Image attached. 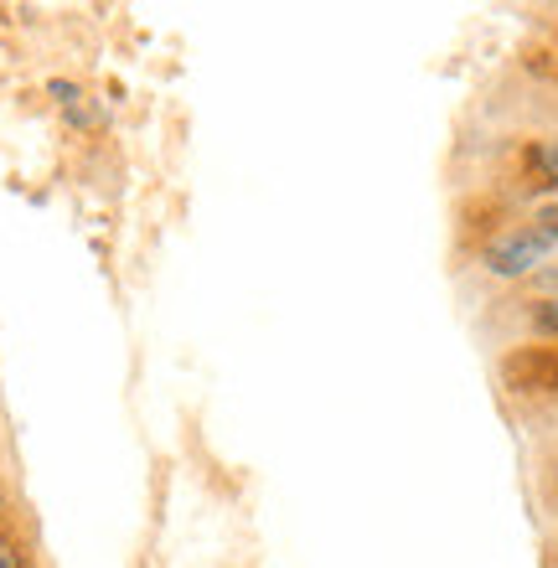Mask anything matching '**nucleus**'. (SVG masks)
Instances as JSON below:
<instances>
[{
	"label": "nucleus",
	"instance_id": "nucleus-4",
	"mask_svg": "<svg viewBox=\"0 0 558 568\" xmlns=\"http://www.w3.org/2000/svg\"><path fill=\"white\" fill-rule=\"evenodd\" d=\"M532 326L544 331V336H558V295H548V300L532 305Z\"/></svg>",
	"mask_w": 558,
	"mask_h": 568
},
{
	"label": "nucleus",
	"instance_id": "nucleus-6",
	"mask_svg": "<svg viewBox=\"0 0 558 568\" xmlns=\"http://www.w3.org/2000/svg\"><path fill=\"white\" fill-rule=\"evenodd\" d=\"M0 568H27V548L16 538H0Z\"/></svg>",
	"mask_w": 558,
	"mask_h": 568
},
{
	"label": "nucleus",
	"instance_id": "nucleus-3",
	"mask_svg": "<svg viewBox=\"0 0 558 568\" xmlns=\"http://www.w3.org/2000/svg\"><path fill=\"white\" fill-rule=\"evenodd\" d=\"M532 165H538V176L548 186H558V140H544V145H532Z\"/></svg>",
	"mask_w": 558,
	"mask_h": 568
},
{
	"label": "nucleus",
	"instance_id": "nucleus-5",
	"mask_svg": "<svg viewBox=\"0 0 558 568\" xmlns=\"http://www.w3.org/2000/svg\"><path fill=\"white\" fill-rule=\"evenodd\" d=\"M532 227H538V233H548V239L558 243V202H544V207L532 212Z\"/></svg>",
	"mask_w": 558,
	"mask_h": 568
},
{
	"label": "nucleus",
	"instance_id": "nucleus-1",
	"mask_svg": "<svg viewBox=\"0 0 558 568\" xmlns=\"http://www.w3.org/2000/svg\"><path fill=\"white\" fill-rule=\"evenodd\" d=\"M558 243L548 239V233H538V227H507V233H497V239L481 248V270L491 274V280H528V274H544L548 258H554Z\"/></svg>",
	"mask_w": 558,
	"mask_h": 568
},
{
	"label": "nucleus",
	"instance_id": "nucleus-2",
	"mask_svg": "<svg viewBox=\"0 0 558 568\" xmlns=\"http://www.w3.org/2000/svg\"><path fill=\"white\" fill-rule=\"evenodd\" d=\"M47 93L58 99V109L78 124V130H89V124H93V114H89V104H83V89H78V83H68V78H52V83H47Z\"/></svg>",
	"mask_w": 558,
	"mask_h": 568
},
{
	"label": "nucleus",
	"instance_id": "nucleus-7",
	"mask_svg": "<svg viewBox=\"0 0 558 568\" xmlns=\"http://www.w3.org/2000/svg\"><path fill=\"white\" fill-rule=\"evenodd\" d=\"M544 284H548V290H554V295H558V264H554V270H544Z\"/></svg>",
	"mask_w": 558,
	"mask_h": 568
},
{
	"label": "nucleus",
	"instance_id": "nucleus-8",
	"mask_svg": "<svg viewBox=\"0 0 558 568\" xmlns=\"http://www.w3.org/2000/svg\"><path fill=\"white\" fill-rule=\"evenodd\" d=\"M0 511H6V486H0Z\"/></svg>",
	"mask_w": 558,
	"mask_h": 568
}]
</instances>
